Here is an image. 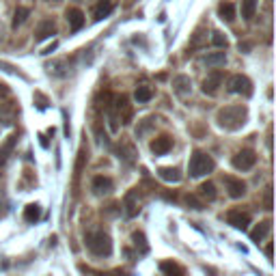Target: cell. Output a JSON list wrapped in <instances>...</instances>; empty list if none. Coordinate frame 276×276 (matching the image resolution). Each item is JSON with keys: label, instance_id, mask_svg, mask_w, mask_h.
I'll return each instance as SVG.
<instances>
[{"label": "cell", "instance_id": "obj_38", "mask_svg": "<svg viewBox=\"0 0 276 276\" xmlns=\"http://www.w3.org/2000/svg\"><path fill=\"white\" fill-rule=\"evenodd\" d=\"M46 3H59V0H46Z\"/></svg>", "mask_w": 276, "mask_h": 276}, {"label": "cell", "instance_id": "obj_23", "mask_svg": "<svg viewBox=\"0 0 276 276\" xmlns=\"http://www.w3.org/2000/svg\"><path fill=\"white\" fill-rule=\"evenodd\" d=\"M39 218H41V207L37 203H31V205L24 207V220L26 222H37Z\"/></svg>", "mask_w": 276, "mask_h": 276}, {"label": "cell", "instance_id": "obj_40", "mask_svg": "<svg viewBox=\"0 0 276 276\" xmlns=\"http://www.w3.org/2000/svg\"><path fill=\"white\" fill-rule=\"evenodd\" d=\"M267 3H272V0H267Z\"/></svg>", "mask_w": 276, "mask_h": 276}, {"label": "cell", "instance_id": "obj_18", "mask_svg": "<svg viewBox=\"0 0 276 276\" xmlns=\"http://www.w3.org/2000/svg\"><path fill=\"white\" fill-rule=\"evenodd\" d=\"M201 63L207 65V67H220V65L227 63V54L224 52H209L205 56H201Z\"/></svg>", "mask_w": 276, "mask_h": 276}, {"label": "cell", "instance_id": "obj_9", "mask_svg": "<svg viewBox=\"0 0 276 276\" xmlns=\"http://www.w3.org/2000/svg\"><path fill=\"white\" fill-rule=\"evenodd\" d=\"M91 190H93L95 197H106V194H110L114 190V184H112L110 177L97 175V177H93V181H91Z\"/></svg>", "mask_w": 276, "mask_h": 276}, {"label": "cell", "instance_id": "obj_39", "mask_svg": "<svg viewBox=\"0 0 276 276\" xmlns=\"http://www.w3.org/2000/svg\"><path fill=\"white\" fill-rule=\"evenodd\" d=\"M106 276H117V274H106Z\"/></svg>", "mask_w": 276, "mask_h": 276}, {"label": "cell", "instance_id": "obj_5", "mask_svg": "<svg viewBox=\"0 0 276 276\" xmlns=\"http://www.w3.org/2000/svg\"><path fill=\"white\" fill-rule=\"evenodd\" d=\"M257 162V154L252 149H242L233 156V166L237 171H250Z\"/></svg>", "mask_w": 276, "mask_h": 276}, {"label": "cell", "instance_id": "obj_17", "mask_svg": "<svg viewBox=\"0 0 276 276\" xmlns=\"http://www.w3.org/2000/svg\"><path fill=\"white\" fill-rule=\"evenodd\" d=\"M173 89H175L177 95H188V93L192 91V82L188 76H175V80H173Z\"/></svg>", "mask_w": 276, "mask_h": 276}, {"label": "cell", "instance_id": "obj_2", "mask_svg": "<svg viewBox=\"0 0 276 276\" xmlns=\"http://www.w3.org/2000/svg\"><path fill=\"white\" fill-rule=\"evenodd\" d=\"M86 248L97 257H108L112 252V242L106 231H91L86 233Z\"/></svg>", "mask_w": 276, "mask_h": 276}, {"label": "cell", "instance_id": "obj_10", "mask_svg": "<svg viewBox=\"0 0 276 276\" xmlns=\"http://www.w3.org/2000/svg\"><path fill=\"white\" fill-rule=\"evenodd\" d=\"M224 186H227V192L231 199H242L246 194V184L237 177H231V175L224 177Z\"/></svg>", "mask_w": 276, "mask_h": 276}, {"label": "cell", "instance_id": "obj_13", "mask_svg": "<svg viewBox=\"0 0 276 276\" xmlns=\"http://www.w3.org/2000/svg\"><path fill=\"white\" fill-rule=\"evenodd\" d=\"M16 145H18V136L16 134H9L3 143H0V166L7 164V160H9V156L13 154Z\"/></svg>", "mask_w": 276, "mask_h": 276}, {"label": "cell", "instance_id": "obj_3", "mask_svg": "<svg viewBox=\"0 0 276 276\" xmlns=\"http://www.w3.org/2000/svg\"><path fill=\"white\" fill-rule=\"evenodd\" d=\"M214 166L216 164L212 156H207L205 151H194L190 156V162H188V173H190V177H203L207 173H212Z\"/></svg>", "mask_w": 276, "mask_h": 276}, {"label": "cell", "instance_id": "obj_37", "mask_svg": "<svg viewBox=\"0 0 276 276\" xmlns=\"http://www.w3.org/2000/svg\"><path fill=\"white\" fill-rule=\"evenodd\" d=\"M265 255H267V259H272V244H267V248H265Z\"/></svg>", "mask_w": 276, "mask_h": 276}, {"label": "cell", "instance_id": "obj_4", "mask_svg": "<svg viewBox=\"0 0 276 276\" xmlns=\"http://www.w3.org/2000/svg\"><path fill=\"white\" fill-rule=\"evenodd\" d=\"M229 91L235 93V95H244V97H250L252 95V82L246 76L237 74V76H231L229 78Z\"/></svg>", "mask_w": 276, "mask_h": 276}, {"label": "cell", "instance_id": "obj_16", "mask_svg": "<svg viewBox=\"0 0 276 276\" xmlns=\"http://www.w3.org/2000/svg\"><path fill=\"white\" fill-rule=\"evenodd\" d=\"M171 149H173V141L169 136H158L156 141H151V151H154L156 156H164V154H169Z\"/></svg>", "mask_w": 276, "mask_h": 276}, {"label": "cell", "instance_id": "obj_27", "mask_svg": "<svg viewBox=\"0 0 276 276\" xmlns=\"http://www.w3.org/2000/svg\"><path fill=\"white\" fill-rule=\"evenodd\" d=\"M257 11V0H242V18L244 20H252Z\"/></svg>", "mask_w": 276, "mask_h": 276}, {"label": "cell", "instance_id": "obj_21", "mask_svg": "<svg viewBox=\"0 0 276 276\" xmlns=\"http://www.w3.org/2000/svg\"><path fill=\"white\" fill-rule=\"evenodd\" d=\"M134 97H136L138 104H147V101H149L151 97H154V89H151L149 84H141V86L136 89Z\"/></svg>", "mask_w": 276, "mask_h": 276}, {"label": "cell", "instance_id": "obj_25", "mask_svg": "<svg viewBox=\"0 0 276 276\" xmlns=\"http://www.w3.org/2000/svg\"><path fill=\"white\" fill-rule=\"evenodd\" d=\"M28 16H31V9H28V7H18L16 13H13V28L24 24V22L28 20Z\"/></svg>", "mask_w": 276, "mask_h": 276}, {"label": "cell", "instance_id": "obj_11", "mask_svg": "<svg viewBox=\"0 0 276 276\" xmlns=\"http://www.w3.org/2000/svg\"><path fill=\"white\" fill-rule=\"evenodd\" d=\"M52 35H56V24L54 20H41L37 28H35V39L43 41V39H50Z\"/></svg>", "mask_w": 276, "mask_h": 276}, {"label": "cell", "instance_id": "obj_26", "mask_svg": "<svg viewBox=\"0 0 276 276\" xmlns=\"http://www.w3.org/2000/svg\"><path fill=\"white\" fill-rule=\"evenodd\" d=\"M199 194L207 201H214L216 199V186L212 184V181H203V184L199 186Z\"/></svg>", "mask_w": 276, "mask_h": 276}, {"label": "cell", "instance_id": "obj_24", "mask_svg": "<svg viewBox=\"0 0 276 276\" xmlns=\"http://www.w3.org/2000/svg\"><path fill=\"white\" fill-rule=\"evenodd\" d=\"M162 272L164 274H169V276H186L184 272V267H181L179 263H173V261H162Z\"/></svg>", "mask_w": 276, "mask_h": 276}, {"label": "cell", "instance_id": "obj_6", "mask_svg": "<svg viewBox=\"0 0 276 276\" xmlns=\"http://www.w3.org/2000/svg\"><path fill=\"white\" fill-rule=\"evenodd\" d=\"M222 80H224L222 71L214 69L212 74H207V78L203 80V93H205V95H216L218 89H220V84H222Z\"/></svg>", "mask_w": 276, "mask_h": 276}, {"label": "cell", "instance_id": "obj_35", "mask_svg": "<svg viewBox=\"0 0 276 276\" xmlns=\"http://www.w3.org/2000/svg\"><path fill=\"white\" fill-rule=\"evenodd\" d=\"M56 46H59V43H56V41H54V43H52V46H48V48H46V50H43V52H41V54H52V50H56Z\"/></svg>", "mask_w": 276, "mask_h": 276}, {"label": "cell", "instance_id": "obj_33", "mask_svg": "<svg viewBox=\"0 0 276 276\" xmlns=\"http://www.w3.org/2000/svg\"><path fill=\"white\" fill-rule=\"evenodd\" d=\"M186 203H188V205H192L194 209H203V203H201L197 197H194V194H188V197H186Z\"/></svg>", "mask_w": 276, "mask_h": 276}, {"label": "cell", "instance_id": "obj_30", "mask_svg": "<svg viewBox=\"0 0 276 276\" xmlns=\"http://www.w3.org/2000/svg\"><path fill=\"white\" fill-rule=\"evenodd\" d=\"M212 43H214L216 48H227V46H229L227 37H224L222 33H218V31H214V33H212Z\"/></svg>", "mask_w": 276, "mask_h": 276}, {"label": "cell", "instance_id": "obj_8", "mask_svg": "<svg viewBox=\"0 0 276 276\" xmlns=\"http://www.w3.org/2000/svg\"><path fill=\"white\" fill-rule=\"evenodd\" d=\"M123 207H125V216L127 218L138 216V212H141V194H138V188H134V190H129L125 194V199H123Z\"/></svg>", "mask_w": 276, "mask_h": 276}, {"label": "cell", "instance_id": "obj_29", "mask_svg": "<svg viewBox=\"0 0 276 276\" xmlns=\"http://www.w3.org/2000/svg\"><path fill=\"white\" fill-rule=\"evenodd\" d=\"M84 160H86V154H84V149H80V156H78V162H76V171H74V188L78 186V179H80V173H82Z\"/></svg>", "mask_w": 276, "mask_h": 276}, {"label": "cell", "instance_id": "obj_15", "mask_svg": "<svg viewBox=\"0 0 276 276\" xmlns=\"http://www.w3.org/2000/svg\"><path fill=\"white\" fill-rule=\"evenodd\" d=\"M114 7H117V0H97L93 16H95V20H104L114 11Z\"/></svg>", "mask_w": 276, "mask_h": 276}, {"label": "cell", "instance_id": "obj_22", "mask_svg": "<svg viewBox=\"0 0 276 276\" xmlns=\"http://www.w3.org/2000/svg\"><path fill=\"white\" fill-rule=\"evenodd\" d=\"M160 177H162L164 181L177 184V181H181V173L175 169V166H164V169H160Z\"/></svg>", "mask_w": 276, "mask_h": 276}, {"label": "cell", "instance_id": "obj_36", "mask_svg": "<svg viewBox=\"0 0 276 276\" xmlns=\"http://www.w3.org/2000/svg\"><path fill=\"white\" fill-rule=\"evenodd\" d=\"M9 95V89H7V84H0V97H7Z\"/></svg>", "mask_w": 276, "mask_h": 276}, {"label": "cell", "instance_id": "obj_20", "mask_svg": "<svg viewBox=\"0 0 276 276\" xmlns=\"http://www.w3.org/2000/svg\"><path fill=\"white\" fill-rule=\"evenodd\" d=\"M218 16H220L224 22H233L235 20V5L224 0V3L218 5Z\"/></svg>", "mask_w": 276, "mask_h": 276}, {"label": "cell", "instance_id": "obj_28", "mask_svg": "<svg viewBox=\"0 0 276 276\" xmlns=\"http://www.w3.org/2000/svg\"><path fill=\"white\" fill-rule=\"evenodd\" d=\"M205 41H207V35H205V31H203V28H199V31H194L192 39H190V50L203 48V46H205Z\"/></svg>", "mask_w": 276, "mask_h": 276}, {"label": "cell", "instance_id": "obj_12", "mask_svg": "<svg viewBox=\"0 0 276 276\" xmlns=\"http://www.w3.org/2000/svg\"><path fill=\"white\" fill-rule=\"evenodd\" d=\"M16 114H18V106L13 104V101H5V104H0V123H3V125H13Z\"/></svg>", "mask_w": 276, "mask_h": 276}, {"label": "cell", "instance_id": "obj_31", "mask_svg": "<svg viewBox=\"0 0 276 276\" xmlns=\"http://www.w3.org/2000/svg\"><path fill=\"white\" fill-rule=\"evenodd\" d=\"M154 123H156V119H154V117H147V119L143 121V125H141V127H136V136H143V134L147 132L149 127H151V125H154Z\"/></svg>", "mask_w": 276, "mask_h": 276}, {"label": "cell", "instance_id": "obj_19", "mask_svg": "<svg viewBox=\"0 0 276 276\" xmlns=\"http://www.w3.org/2000/svg\"><path fill=\"white\" fill-rule=\"evenodd\" d=\"M270 229H272V220H263V222H259L255 229L250 231V239L252 242H261V239H263L267 233H270Z\"/></svg>", "mask_w": 276, "mask_h": 276}, {"label": "cell", "instance_id": "obj_34", "mask_svg": "<svg viewBox=\"0 0 276 276\" xmlns=\"http://www.w3.org/2000/svg\"><path fill=\"white\" fill-rule=\"evenodd\" d=\"M263 203H265V209H272V188H270V186L265 188V197H263Z\"/></svg>", "mask_w": 276, "mask_h": 276}, {"label": "cell", "instance_id": "obj_1", "mask_svg": "<svg viewBox=\"0 0 276 276\" xmlns=\"http://www.w3.org/2000/svg\"><path fill=\"white\" fill-rule=\"evenodd\" d=\"M246 119H248V110H246V106H224L220 110L216 112V121L218 125L222 129H229V132H235V129L244 127Z\"/></svg>", "mask_w": 276, "mask_h": 276}, {"label": "cell", "instance_id": "obj_14", "mask_svg": "<svg viewBox=\"0 0 276 276\" xmlns=\"http://www.w3.org/2000/svg\"><path fill=\"white\" fill-rule=\"evenodd\" d=\"M65 18H67V24H69V28L74 33H78L80 28L84 26V13L80 11V9H76V7H71V9H67V13H65Z\"/></svg>", "mask_w": 276, "mask_h": 276}, {"label": "cell", "instance_id": "obj_7", "mask_svg": "<svg viewBox=\"0 0 276 276\" xmlns=\"http://www.w3.org/2000/svg\"><path fill=\"white\" fill-rule=\"evenodd\" d=\"M224 218H227V222L231 224V227L242 229V231H246L248 229V224H250V214L242 212V209H231V212H227Z\"/></svg>", "mask_w": 276, "mask_h": 276}, {"label": "cell", "instance_id": "obj_32", "mask_svg": "<svg viewBox=\"0 0 276 276\" xmlns=\"http://www.w3.org/2000/svg\"><path fill=\"white\" fill-rule=\"evenodd\" d=\"M132 239H134L136 248H138V246H141V252H147V242H145V235H143V233H134V235H132Z\"/></svg>", "mask_w": 276, "mask_h": 276}]
</instances>
